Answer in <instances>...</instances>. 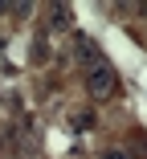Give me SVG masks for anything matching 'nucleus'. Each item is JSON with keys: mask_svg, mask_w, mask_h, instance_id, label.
<instances>
[{"mask_svg": "<svg viewBox=\"0 0 147 159\" xmlns=\"http://www.w3.org/2000/svg\"><path fill=\"white\" fill-rule=\"evenodd\" d=\"M86 90H90V98H114L119 94V74H114L110 66H94L90 74H86Z\"/></svg>", "mask_w": 147, "mask_h": 159, "instance_id": "obj_1", "label": "nucleus"}, {"mask_svg": "<svg viewBox=\"0 0 147 159\" xmlns=\"http://www.w3.org/2000/svg\"><path fill=\"white\" fill-rule=\"evenodd\" d=\"M102 159H127V155H123V151H106Z\"/></svg>", "mask_w": 147, "mask_h": 159, "instance_id": "obj_2", "label": "nucleus"}]
</instances>
